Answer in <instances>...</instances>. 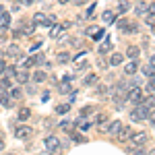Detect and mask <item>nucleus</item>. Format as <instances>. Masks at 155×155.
Segmentation results:
<instances>
[{"label":"nucleus","instance_id":"nucleus-20","mask_svg":"<svg viewBox=\"0 0 155 155\" xmlns=\"http://www.w3.org/2000/svg\"><path fill=\"white\" fill-rule=\"evenodd\" d=\"M0 104H2L4 107H11V106H12L11 95H8V93H0Z\"/></svg>","mask_w":155,"mask_h":155},{"label":"nucleus","instance_id":"nucleus-40","mask_svg":"<svg viewBox=\"0 0 155 155\" xmlns=\"http://www.w3.org/2000/svg\"><path fill=\"white\" fill-rule=\"evenodd\" d=\"M149 66H151V68H153V71H155V54H153V56H151V62H149Z\"/></svg>","mask_w":155,"mask_h":155},{"label":"nucleus","instance_id":"nucleus-29","mask_svg":"<svg viewBox=\"0 0 155 155\" xmlns=\"http://www.w3.org/2000/svg\"><path fill=\"white\" fill-rule=\"evenodd\" d=\"M21 31H23V35H31V33L35 31V25H25Z\"/></svg>","mask_w":155,"mask_h":155},{"label":"nucleus","instance_id":"nucleus-25","mask_svg":"<svg viewBox=\"0 0 155 155\" xmlns=\"http://www.w3.org/2000/svg\"><path fill=\"white\" fill-rule=\"evenodd\" d=\"M71 110V104H58L56 106V114H66Z\"/></svg>","mask_w":155,"mask_h":155},{"label":"nucleus","instance_id":"nucleus-32","mask_svg":"<svg viewBox=\"0 0 155 155\" xmlns=\"http://www.w3.org/2000/svg\"><path fill=\"white\" fill-rule=\"evenodd\" d=\"M145 74V77H149V79H151V77H153V68H151V66H143V71H141Z\"/></svg>","mask_w":155,"mask_h":155},{"label":"nucleus","instance_id":"nucleus-27","mask_svg":"<svg viewBox=\"0 0 155 155\" xmlns=\"http://www.w3.org/2000/svg\"><path fill=\"white\" fill-rule=\"evenodd\" d=\"M112 89H110V85H97V93L99 95H107Z\"/></svg>","mask_w":155,"mask_h":155},{"label":"nucleus","instance_id":"nucleus-35","mask_svg":"<svg viewBox=\"0 0 155 155\" xmlns=\"http://www.w3.org/2000/svg\"><path fill=\"white\" fill-rule=\"evenodd\" d=\"M72 141H77V143H85V137H81V134H72Z\"/></svg>","mask_w":155,"mask_h":155},{"label":"nucleus","instance_id":"nucleus-16","mask_svg":"<svg viewBox=\"0 0 155 155\" xmlns=\"http://www.w3.org/2000/svg\"><path fill=\"white\" fill-rule=\"evenodd\" d=\"M29 116H31V110H29V107H21V110H19V114H17V118L21 120V122L29 120Z\"/></svg>","mask_w":155,"mask_h":155},{"label":"nucleus","instance_id":"nucleus-21","mask_svg":"<svg viewBox=\"0 0 155 155\" xmlns=\"http://www.w3.org/2000/svg\"><path fill=\"white\" fill-rule=\"evenodd\" d=\"M122 60H124V56H122V54H112L110 64H112V66H118V64H122Z\"/></svg>","mask_w":155,"mask_h":155},{"label":"nucleus","instance_id":"nucleus-12","mask_svg":"<svg viewBox=\"0 0 155 155\" xmlns=\"http://www.w3.org/2000/svg\"><path fill=\"white\" fill-rule=\"evenodd\" d=\"M97 81H99V77H97L95 72H89V74L85 77V81H83V83L87 85V87H91V85H97Z\"/></svg>","mask_w":155,"mask_h":155},{"label":"nucleus","instance_id":"nucleus-10","mask_svg":"<svg viewBox=\"0 0 155 155\" xmlns=\"http://www.w3.org/2000/svg\"><path fill=\"white\" fill-rule=\"evenodd\" d=\"M58 91H60V93H72L71 81H66V79H62V81L58 83Z\"/></svg>","mask_w":155,"mask_h":155},{"label":"nucleus","instance_id":"nucleus-18","mask_svg":"<svg viewBox=\"0 0 155 155\" xmlns=\"http://www.w3.org/2000/svg\"><path fill=\"white\" fill-rule=\"evenodd\" d=\"M112 46H114V44H112V39H110V37H107L106 41H104V44H101V46H99V54H107V52H110V50H112Z\"/></svg>","mask_w":155,"mask_h":155},{"label":"nucleus","instance_id":"nucleus-38","mask_svg":"<svg viewBox=\"0 0 155 155\" xmlns=\"http://www.w3.org/2000/svg\"><path fill=\"white\" fill-rule=\"evenodd\" d=\"M4 71H6V62L0 60V74H4Z\"/></svg>","mask_w":155,"mask_h":155},{"label":"nucleus","instance_id":"nucleus-4","mask_svg":"<svg viewBox=\"0 0 155 155\" xmlns=\"http://www.w3.org/2000/svg\"><path fill=\"white\" fill-rule=\"evenodd\" d=\"M31 126H25V124H21V126H15V137L17 139H27V137H31Z\"/></svg>","mask_w":155,"mask_h":155},{"label":"nucleus","instance_id":"nucleus-44","mask_svg":"<svg viewBox=\"0 0 155 155\" xmlns=\"http://www.w3.org/2000/svg\"><path fill=\"white\" fill-rule=\"evenodd\" d=\"M21 2H23V4H31L33 0H21Z\"/></svg>","mask_w":155,"mask_h":155},{"label":"nucleus","instance_id":"nucleus-36","mask_svg":"<svg viewBox=\"0 0 155 155\" xmlns=\"http://www.w3.org/2000/svg\"><path fill=\"white\" fill-rule=\"evenodd\" d=\"M60 128H62V130H66V132H68V130L72 128V126H71V122H62V124H60Z\"/></svg>","mask_w":155,"mask_h":155},{"label":"nucleus","instance_id":"nucleus-42","mask_svg":"<svg viewBox=\"0 0 155 155\" xmlns=\"http://www.w3.org/2000/svg\"><path fill=\"white\" fill-rule=\"evenodd\" d=\"M0 151H4V141H2V137H0Z\"/></svg>","mask_w":155,"mask_h":155},{"label":"nucleus","instance_id":"nucleus-9","mask_svg":"<svg viewBox=\"0 0 155 155\" xmlns=\"http://www.w3.org/2000/svg\"><path fill=\"white\" fill-rule=\"evenodd\" d=\"M130 134H132V130L128 128V126H122L116 137H118V141H128V139H130Z\"/></svg>","mask_w":155,"mask_h":155},{"label":"nucleus","instance_id":"nucleus-24","mask_svg":"<svg viewBox=\"0 0 155 155\" xmlns=\"http://www.w3.org/2000/svg\"><path fill=\"white\" fill-rule=\"evenodd\" d=\"M74 124H79V128H81V130H89V128L93 126L91 122H85L83 118H79V120H77V122H74Z\"/></svg>","mask_w":155,"mask_h":155},{"label":"nucleus","instance_id":"nucleus-3","mask_svg":"<svg viewBox=\"0 0 155 155\" xmlns=\"http://www.w3.org/2000/svg\"><path fill=\"white\" fill-rule=\"evenodd\" d=\"M122 126H124V124H122L120 120H114V122H110V124H106V126H101V130H104V132H110L112 137H116Z\"/></svg>","mask_w":155,"mask_h":155},{"label":"nucleus","instance_id":"nucleus-37","mask_svg":"<svg viewBox=\"0 0 155 155\" xmlns=\"http://www.w3.org/2000/svg\"><path fill=\"white\" fill-rule=\"evenodd\" d=\"M48 153L50 155H62V149H60V147H56V149H50Z\"/></svg>","mask_w":155,"mask_h":155},{"label":"nucleus","instance_id":"nucleus-23","mask_svg":"<svg viewBox=\"0 0 155 155\" xmlns=\"http://www.w3.org/2000/svg\"><path fill=\"white\" fill-rule=\"evenodd\" d=\"M8 95H11V99H21V97H23V91H21L19 87H12Z\"/></svg>","mask_w":155,"mask_h":155},{"label":"nucleus","instance_id":"nucleus-19","mask_svg":"<svg viewBox=\"0 0 155 155\" xmlns=\"http://www.w3.org/2000/svg\"><path fill=\"white\" fill-rule=\"evenodd\" d=\"M64 29H66L64 25H54V27H52V31H50V35H52V37H60Z\"/></svg>","mask_w":155,"mask_h":155},{"label":"nucleus","instance_id":"nucleus-33","mask_svg":"<svg viewBox=\"0 0 155 155\" xmlns=\"http://www.w3.org/2000/svg\"><path fill=\"white\" fill-rule=\"evenodd\" d=\"M2 87L4 89H11V77H6V74L2 77Z\"/></svg>","mask_w":155,"mask_h":155},{"label":"nucleus","instance_id":"nucleus-43","mask_svg":"<svg viewBox=\"0 0 155 155\" xmlns=\"http://www.w3.org/2000/svg\"><path fill=\"white\" fill-rule=\"evenodd\" d=\"M74 2H77V4H85L87 0H74Z\"/></svg>","mask_w":155,"mask_h":155},{"label":"nucleus","instance_id":"nucleus-47","mask_svg":"<svg viewBox=\"0 0 155 155\" xmlns=\"http://www.w3.org/2000/svg\"><path fill=\"white\" fill-rule=\"evenodd\" d=\"M8 155H15V153H8Z\"/></svg>","mask_w":155,"mask_h":155},{"label":"nucleus","instance_id":"nucleus-45","mask_svg":"<svg viewBox=\"0 0 155 155\" xmlns=\"http://www.w3.org/2000/svg\"><path fill=\"white\" fill-rule=\"evenodd\" d=\"M66 2H71V0H60V4H66Z\"/></svg>","mask_w":155,"mask_h":155},{"label":"nucleus","instance_id":"nucleus-41","mask_svg":"<svg viewBox=\"0 0 155 155\" xmlns=\"http://www.w3.org/2000/svg\"><path fill=\"white\" fill-rule=\"evenodd\" d=\"M4 15H6V8H4V6H0V19H2Z\"/></svg>","mask_w":155,"mask_h":155},{"label":"nucleus","instance_id":"nucleus-31","mask_svg":"<svg viewBox=\"0 0 155 155\" xmlns=\"http://www.w3.org/2000/svg\"><path fill=\"white\" fill-rule=\"evenodd\" d=\"M33 64H35V58H27V60H25V62H23V68H25V71H27V68H31Z\"/></svg>","mask_w":155,"mask_h":155},{"label":"nucleus","instance_id":"nucleus-11","mask_svg":"<svg viewBox=\"0 0 155 155\" xmlns=\"http://www.w3.org/2000/svg\"><path fill=\"white\" fill-rule=\"evenodd\" d=\"M6 54H8L11 58H21V54H23V52L19 50V46H15V44H11V46H8V50H6Z\"/></svg>","mask_w":155,"mask_h":155},{"label":"nucleus","instance_id":"nucleus-14","mask_svg":"<svg viewBox=\"0 0 155 155\" xmlns=\"http://www.w3.org/2000/svg\"><path fill=\"white\" fill-rule=\"evenodd\" d=\"M139 54H141V50H139V46H128V48H126V56H128L130 60H134L137 56H139Z\"/></svg>","mask_w":155,"mask_h":155},{"label":"nucleus","instance_id":"nucleus-26","mask_svg":"<svg viewBox=\"0 0 155 155\" xmlns=\"http://www.w3.org/2000/svg\"><path fill=\"white\" fill-rule=\"evenodd\" d=\"M114 19H116V12L114 11H106L104 12V21H106V23H112Z\"/></svg>","mask_w":155,"mask_h":155},{"label":"nucleus","instance_id":"nucleus-46","mask_svg":"<svg viewBox=\"0 0 155 155\" xmlns=\"http://www.w3.org/2000/svg\"><path fill=\"white\" fill-rule=\"evenodd\" d=\"M149 155H155V149H153V151H151V153H149Z\"/></svg>","mask_w":155,"mask_h":155},{"label":"nucleus","instance_id":"nucleus-7","mask_svg":"<svg viewBox=\"0 0 155 155\" xmlns=\"http://www.w3.org/2000/svg\"><path fill=\"white\" fill-rule=\"evenodd\" d=\"M137 71H139V62H137V58L130 60V62L124 66V74H126V77H132V74H134Z\"/></svg>","mask_w":155,"mask_h":155},{"label":"nucleus","instance_id":"nucleus-13","mask_svg":"<svg viewBox=\"0 0 155 155\" xmlns=\"http://www.w3.org/2000/svg\"><path fill=\"white\" fill-rule=\"evenodd\" d=\"M46 19H48V17H46L44 12H35V15H33V25H35V27L46 25Z\"/></svg>","mask_w":155,"mask_h":155},{"label":"nucleus","instance_id":"nucleus-39","mask_svg":"<svg viewBox=\"0 0 155 155\" xmlns=\"http://www.w3.org/2000/svg\"><path fill=\"white\" fill-rule=\"evenodd\" d=\"M147 12H151V15H155V2H153V4H149V11H147Z\"/></svg>","mask_w":155,"mask_h":155},{"label":"nucleus","instance_id":"nucleus-30","mask_svg":"<svg viewBox=\"0 0 155 155\" xmlns=\"http://www.w3.org/2000/svg\"><path fill=\"white\" fill-rule=\"evenodd\" d=\"M126 11H130V4H128V2H120V6H118V12H120V15H124Z\"/></svg>","mask_w":155,"mask_h":155},{"label":"nucleus","instance_id":"nucleus-17","mask_svg":"<svg viewBox=\"0 0 155 155\" xmlns=\"http://www.w3.org/2000/svg\"><path fill=\"white\" fill-rule=\"evenodd\" d=\"M31 77H33V81H35V83H44V81L48 79V74H46L44 71H35Z\"/></svg>","mask_w":155,"mask_h":155},{"label":"nucleus","instance_id":"nucleus-34","mask_svg":"<svg viewBox=\"0 0 155 155\" xmlns=\"http://www.w3.org/2000/svg\"><path fill=\"white\" fill-rule=\"evenodd\" d=\"M106 114H99V116H97V118L95 120H93V124H104V122H106Z\"/></svg>","mask_w":155,"mask_h":155},{"label":"nucleus","instance_id":"nucleus-2","mask_svg":"<svg viewBox=\"0 0 155 155\" xmlns=\"http://www.w3.org/2000/svg\"><path fill=\"white\" fill-rule=\"evenodd\" d=\"M143 97H145V93H143V89H141L139 85H134V87L128 89V101H132V104H141Z\"/></svg>","mask_w":155,"mask_h":155},{"label":"nucleus","instance_id":"nucleus-22","mask_svg":"<svg viewBox=\"0 0 155 155\" xmlns=\"http://www.w3.org/2000/svg\"><path fill=\"white\" fill-rule=\"evenodd\" d=\"M58 62H60V64L71 62V54H68V52H58Z\"/></svg>","mask_w":155,"mask_h":155},{"label":"nucleus","instance_id":"nucleus-6","mask_svg":"<svg viewBox=\"0 0 155 155\" xmlns=\"http://www.w3.org/2000/svg\"><path fill=\"white\" fill-rule=\"evenodd\" d=\"M44 147L46 149H56V147H60V139L58 137H54V134H50V137H46V141H44Z\"/></svg>","mask_w":155,"mask_h":155},{"label":"nucleus","instance_id":"nucleus-1","mask_svg":"<svg viewBox=\"0 0 155 155\" xmlns=\"http://www.w3.org/2000/svg\"><path fill=\"white\" fill-rule=\"evenodd\" d=\"M149 114H151V107L141 101V104H134V107L130 110L128 116H130L132 122H145V120L149 118Z\"/></svg>","mask_w":155,"mask_h":155},{"label":"nucleus","instance_id":"nucleus-15","mask_svg":"<svg viewBox=\"0 0 155 155\" xmlns=\"http://www.w3.org/2000/svg\"><path fill=\"white\" fill-rule=\"evenodd\" d=\"M147 11H149V4L147 2H137V6H134V12L137 15H147Z\"/></svg>","mask_w":155,"mask_h":155},{"label":"nucleus","instance_id":"nucleus-28","mask_svg":"<svg viewBox=\"0 0 155 155\" xmlns=\"http://www.w3.org/2000/svg\"><path fill=\"white\" fill-rule=\"evenodd\" d=\"M4 74H6V77H11V79H15V74H17V66H6V71H4Z\"/></svg>","mask_w":155,"mask_h":155},{"label":"nucleus","instance_id":"nucleus-5","mask_svg":"<svg viewBox=\"0 0 155 155\" xmlns=\"http://www.w3.org/2000/svg\"><path fill=\"white\" fill-rule=\"evenodd\" d=\"M128 141H130V143L134 145V147H143L145 141H147V134H145V132H132Z\"/></svg>","mask_w":155,"mask_h":155},{"label":"nucleus","instance_id":"nucleus-8","mask_svg":"<svg viewBox=\"0 0 155 155\" xmlns=\"http://www.w3.org/2000/svg\"><path fill=\"white\" fill-rule=\"evenodd\" d=\"M15 79H17V83H27L29 79H31V74H29V71H17V74H15Z\"/></svg>","mask_w":155,"mask_h":155}]
</instances>
